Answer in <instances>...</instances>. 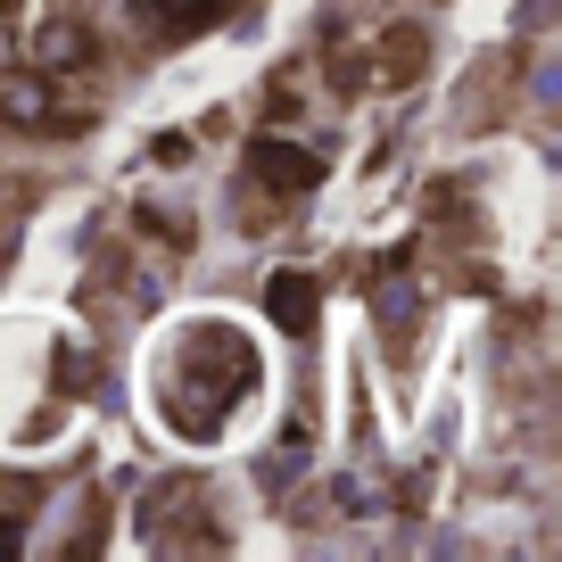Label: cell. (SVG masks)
<instances>
[{"label":"cell","mask_w":562,"mask_h":562,"mask_svg":"<svg viewBox=\"0 0 562 562\" xmlns=\"http://www.w3.org/2000/svg\"><path fill=\"white\" fill-rule=\"evenodd\" d=\"M248 175H257V182H281V191H306L323 166L299 158V149H281V140H257V149H248Z\"/></svg>","instance_id":"3957f363"},{"label":"cell","mask_w":562,"mask_h":562,"mask_svg":"<svg viewBox=\"0 0 562 562\" xmlns=\"http://www.w3.org/2000/svg\"><path fill=\"white\" fill-rule=\"evenodd\" d=\"M9 9H18V0H0V18H9Z\"/></svg>","instance_id":"ba28073f"},{"label":"cell","mask_w":562,"mask_h":562,"mask_svg":"<svg viewBox=\"0 0 562 562\" xmlns=\"http://www.w3.org/2000/svg\"><path fill=\"white\" fill-rule=\"evenodd\" d=\"M265 299H273V315L290 323V331H306V323H315V281H299V273H273V290H265Z\"/></svg>","instance_id":"5b68a950"},{"label":"cell","mask_w":562,"mask_h":562,"mask_svg":"<svg viewBox=\"0 0 562 562\" xmlns=\"http://www.w3.org/2000/svg\"><path fill=\"white\" fill-rule=\"evenodd\" d=\"M422 67V34H414V25H397V34H381V75H389V83H405V75H414Z\"/></svg>","instance_id":"8992f818"},{"label":"cell","mask_w":562,"mask_h":562,"mask_svg":"<svg viewBox=\"0 0 562 562\" xmlns=\"http://www.w3.org/2000/svg\"><path fill=\"white\" fill-rule=\"evenodd\" d=\"M0 554H18V529H0Z\"/></svg>","instance_id":"52a82bcc"},{"label":"cell","mask_w":562,"mask_h":562,"mask_svg":"<svg viewBox=\"0 0 562 562\" xmlns=\"http://www.w3.org/2000/svg\"><path fill=\"white\" fill-rule=\"evenodd\" d=\"M25 215H34V182L0 175V265L18 257V232H25Z\"/></svg>","instance_id":"277c9868"},{"label":"cell","mask_w":562,"mask_h":562,"mask_svg":"<svg viewBox=\"0 0 562 562\" xmlns=\"http://www.w3.org/2000/svg\"><path fill=\"white\" fill-rule=\"evenodd\" d=\"M91 58H100V42H91L83 25H42L34 34V67L42 75H83Z\"/></svg>","instance_id":"7a4b0ae2"},{"label":"cell","mask_w":562,"mask_h":562,"mask_svg":"<svg viewBox=\"0 0 562 562\" xmlns=\"http://www.w3.org/2000/svg\"><path fill=\"white\" fill-rule=\"evenodd\" d=\"M0 116L18 124V133H83L91 124V91H58V75H9L0 91Z\"/></svg>","instance_id":"6da1fadb"}]
</instances>
